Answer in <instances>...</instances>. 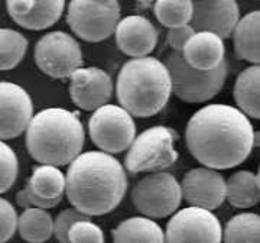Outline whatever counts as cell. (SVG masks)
I'll use <instances>...</instances> for the list:
<instances>
[{
	"mask_svg": "<svg viewBox=\"0 0 260 243\" xmlns=\"http://www.w3.org/2000/svg\"><path fill=\"white\" fill-rule=\"evenodd\" d=\"M186 148L210 169H230L249 158L254 146V129L237 107L214 103L191 116L185 129Z\"/></svg>",
	"mask_w": 260,
	"mask_h": 243,
	"instance_id": "cell-1",
	"label": "cell"
},
{
	"mask_svg": "<svg viewBox=\"0 0 260 243\" xmlns=\"http://www.w3.org/2000/svg\"><path fill=\"white\" fill-rule=\"evenodd\" d=\"M127 191V175L120 162L102 150L81 152L68 165L65 194L75 210L88 216L112 213Z\"/></svg>",
	"mask_w": 260,
	"mask_h": 243,
	"instance_id": "cell-2",
	"label": "cell"
},
{
	"mask_svg": "<svg viewBox=\"0 0 260 243\" xmlns=\"http://www.w3.org/2000/svg\"><path fill=\"white\" fill-rule=\"evenodd\" d=\"M85 132L77 113L51 107L35 114L26 128V148L42 165H70L83 150Z\"/></svg>",
	"mask_w": 260,
	"mask_h": 243,
	"instance_id": "cell-3",
	"label": "cell"
},
{
	"mask_svg": "<svg viewBox=\"0 0 260 243\" xmlns=\"http://www.w3.org/2000/svg\"><path fill=\"white\" fill-rule=\"evenodd\" d=\"M171 93L168 68L155 56L129 59L119 71L116 97L132 117L158 114L167 106Z\"/></svg>",
	"mask_w": 260,
	"mask_h": 243,
	"instance_id": "cell-4",
	"label": "cell"
},
{
	"mask_svg": "<svg viewBox=\"0 0 260 243\" xmlns=\"http://www.w3.org/2000/svg\"><path fill=\"white\" fill-rule=\"evenodd\" d=\"M164 64L171 77L172 93L186 103H204L211 100L220 93L229 75L227 61L213 71H198L188 66L182 54L175 51L168 52Z\"/></svg>",
	"mask_w": 260,
	"mask_h": 243,
	"instance_id": "cell-5",
	"label": "cell"
},
{
	"mask_svg": "<svg viewBox=\"0 0 260 243\" xmlns=\"http://www.w3.org/2000/svg\"><path fill=\"white\" fill-rule=\"evenodd\" d=\"M178 139L169 126H152L136 136L124 158V168L132 174L160 172L172 167L178 159L174 143Z\"/></svg>",
	"mask_w": 260,
	"mask_h": 243,
	"instance_id": "cell-6",
	"label": "cell"
},
{
	"mask_svg": "<svg viewBox=\"0 0 260 243\" xmlns=\"http://www.w3.org/2000/svg\"><path fill=\"white\" fill-rule=\"evenodd\" d=\"M120 19V5L116 0H74L67 6V22L78 38L100 42L114 34Z\"/></svg>",
	"mask_w": 260,
	"mask_h": 243,
	"instance_id": "cell-7",
	"label": "cell"
},
{
	"mask_svg": "<svg viewBox=\"0 0 260 243\" xmlns=\"http://www.w3.org/2000/svg\"><path fill=\"white\" fill-rule=\"evenodd\" d=\"M132 203L148 219H164L181 206V186L172 174L160 171L139 179L132 188Z\"/></svg>",
	"mask_w": 260,
	"mask_h": 243,
	"instance_id": "cell-8",
	"label": "cell"
},
{
	"mask_svg": "<svg viewBox=\"0 0 260 243\" xmlns=\"http://www.w3.org/2000/svg\"><path fill=\"white\" fill-rule=\"evenodd\" d=\"M88 132L99 149L113 155L129 149L136 138V125L123 107L104 104L91 114L88 120Z\"/></svg>",
	"mask_w": 260,
	"mask_h": 243,
	"instance_id": "cell-9",
	"label": "cell"
},
{
	"mask_svg": "<svg viewBox=\"0 0 260 243\" xmlns=\"http://www.w3.org/2000/svg\"><path fill=\"white\" fill-rule=\"evenodd\" d=\"M34 58L38 68L51 78H67L83 66V52L74 37L54 31L35 44Z\"/></svg>",
	"mask_w": 260,
	"mask_h": 243,
	"instance_id": "cell-10",
	"label": "cell"
},
{
	"mask_svg": "<svg viewBox=\"0 0 260 243\" xmlns=\"http://www.w3.org/2000/svg\"><path fill=\"white\" fill-rule=\"evenodd\" d=\"M223 227L213 211L186 207L168 222L165 243H221Z\"/></svg>",
	"mask_w": 260,
	"mask_h": 243,
	"instance_id": "cell-11",
	"label": "cell"
},
{
	"mask_svg": "<svg viewBox=\"0 0 260 243\" xmlns=\"http://www.w3.org/2000/svg\"><path fill=\"white\" fill-rule=\"evenodd\" d=\"M34 117V103L20 85L0 81V140L16 138Z\"/></svg>",
	"mask_w": 260,
	"mask_h": 243,
	"instance_id": "cell-12",
	"label": "cell"
},
{
	"mask_svg": "<svg viewBox=\"0 0 260 243\" xmlns=\"http://www.w3.org/2000/svg\"><path fill=\"white\" fill-rule=\"evenodd\" d=\"M179 186L182 198L189 207L211 211L225 201V179L215 169L205 167L191 169Z\"/></svg>",
	"mask_w": 260,
	"mask_h": 243,
	"instance_id": "cell-13",
	"label": "cell"
},
{
	"mask_svg": "<svg viewBox=\"0 0 260 243\" xmlns=\"http://www.w3.org/2000/svg\"><path fill=\"white\" fill-rule=\"evenodd\" d=\"M112 77L102 68L81 67L70 77V97L83 110L100 109L112 99Z\"/></svg>",
	"mask_w": 260,
	"mask_h": 243,
	"instance_id": "cell-14",
	"label": "cell"
},
{
	"mask_svg": "<svg viewBox=\"0 0 260 243\" xmlns=\"http://www.w3.org/2000/svg\"><path fill=\"white\" fill-rule=\"evenodd\" d=\"M240 20V8L233 0H204L192 3V18L189 26L195 32H211L214 35L230 38Z\"/></svg>",
	"mask_w": 260,
	"mask_h": 243,
	"instance_id": "cell-15",
	"label": "cell"
},
{
	"mask_svg": "<svg viewBox=\"0 0 260 243\" xmlns=\"http://www.w3.org/2000/svg\"><path fill=\"white\" fill-rule=\"evenodd\" d=\"M116 44L121 52L132 58L148 56L158 45V29L142 15L126 16L114 29Z\"/></svg>",
	"mask_w": 260,
	"mask_h": 243,
	"instance_id": "cell-16",
	"label": "cell"
},
{
	"mask_svg": "<svg viewBox=\"0 0 260 243\" xmlns=\"http://www.w3.org/2000/svg\"><path fill=\"white\" fill-rule=\"evenodd\" d=\"M10 18L19 26L41 31L55 25L64 12L65 3L62 0L51 2H23V0H9L6 3Z\"/></svg>",
	"mask_w": 260,
	"mask_h": 243,
	"instance_id": "cell-17",
	"label": "cell"
},
{
	"mask_svg": "<svg viewBox=\"0 0 260 243\" xmlns=\"http://www.w3.org/2000/svg\"><path fill=\"white\" fill-rule=\"evenodd\" d=\"M182 58L198 71H213L225 61V45L211 32H195L182 49Z\"/></svg>",
	"mask_w": 260,
	"mask_h": 243,
	"instance_id": "cell-18",
	"label": "cell"
},
{
	"mask_svg": "<svg viewBox=\"0 0 260 243\" xmlns=\"http://www.w3.org/2000/svg\"><path fill=\"white\" fill-rule=\"evenodd\" d=\"M260 12L253 10L243 16L233 31V44L236 55L243 61L259 66L260 61Z\"/></svg>",
	"mask_w": 260,
	"mask_h": 243,
	"instance_id": "cell-19",
	"label": "cell"
},
{
	"mask_svg": "<svg viewBox=\"0 0 260 243\" xmlns=\"http://www.w3.org/2000/svg\"><path fill=\"white\" fill-rule=\"evenodd\" d=\"M112 236L113 243H165L162 227L143 216L123 220L113 229Z\"/></svg>",
	"mask_w": 260,
	"mask_h": 243,
	"instance_id": "cell-20",
	"label": "cell"
},
{
	"mask_svg": "<svg viewBox=\"0 0 260 243\" xmlns=\"http://www.w3.org/2000/svg\"><path fill=\"white\" fill-rule=\"evenodd\" d=\"M260 67L250 66L244 68L234 83L233 96L237 109L247 117H260Z\"/></svg>",
	"mask_w": 260,
	"mask_h": 243,
	"instance_id": "cell-21",
	"label": "cell"
},
{
	"mask_svg": "<svg viewBox=\"0 0 260 243\" xmlns=\"http://www.w3.org/2000/svg\"><path fill=\"white\" fill-rule=\"evenodd\" d=\"M225 200L236 208H250L260 201L259 174L237 171L225 181Z\"/></svg>",
	"mask_w": 260,
	"mask_h": 243,
	"instance_id": "cell-22",
	"label": "cell"
},
{
	"mask_svg": "<svg viewBox=\"0 0 260 243\" xmlns=\"http://www.w3.org/2000/svg\"><path fill=\"white\" fill-rule=\"evenodd\" d=\"M28 186L41 200L58 206L65 193V174L56 167L39 165L32 171Z\"/></svg>",
	"mask_w": 260,
	"mask_h": 243,
	"instance_id": "cell-23",
	"label": "cell"
},
{
	"mask_svg": "<svg viewBox=\"0 0 260 243\" xmlns=\"http://www.w3.org/2000/svg\"><path fill=\"white\" fill-rule=\"evenodd\" d=\"M20 237L28 243H45L54 232V219L42 208H25L18 217Z\"/></svg>",
	"mask_w": 260,
	"mask_h": 243,
	"instance_id": "cell-24",
	"label": "cell"
},
{
	"mask_svg": "<svg viewBox=\"0 0 260 243\" xmlns=\"http://www.w3.org/2000/svg\"><path fill=\"white\" fill-rule=\"evenodd\" d=\"M224 243H260V217L256 213L233 216L221 236Z\"/></svg>",
	"mask_w": 260,
	"mask_h": 243,
	"instance_id": "cell-25",
	"label": "cell"
},
{
	"mask_svg": "<svg viewBox=\"0 0 260 243\" xmlns=\"http://www.w3.org/2000/svg\"><path fill=\"white\" fill-rule=\"evenodd\" d=\"M28 49V39L15 29H0V71L20 64Z\"/></svg>",
	"mask_w": 260,
	"mask_h": 243,
	"instance_id": "cell-26",
	"label": "cell"
},
{
	"mask_svg": "<svg viewBox=\"0 0 260 243\" xmlns=\"http://www.w3.org/2000/svg\"><path fill=\"white\" fill-rule=\"evenodd\" d=\"M155 16L159 22L169 29L189 25L192 18V2L179 0H158L153 5Z\"/></svg>",
	"mask_w": 260,
	"mask_h": 243,
	"instance_id": "cell-27",
	"label": "cell"
},
{
	"mask_svg": "<svg viewBox=\"0 0 260 243\" xmlns=\"http://www.w3.org/2000/svg\"><path fill=\"white\" fill-rule=\"evenodd\" d=\"M19 172L16 154L8 143L0 140V194L13 187Z\"/></svg>",
	"mask_w": 260,
	"mask_h": 243,
	"instance_id": "cell-28",
	"label": "cell"
},
{
	"mask_svg": "<svg viewBox=\"0 0 260 243\" xmlns=\"http://www.w3.org/2000/svg\"><path fill=\"white\" fill-rule=\"evenodd\" d=\"M85 220H91L88 216L80 213L75 208H65L54 220V232L52 234L56 237L58 243H68V233L70 229L78 223V222H85Z\"/></svg>",
	"mask_w": 260,
	"mask_h": 243,
	"instance_id": "cell-29",
	"label": "cell"
},
{
	"mask_svg": "<svg viewBox=\"0 0 260 243\" xmlns=\"http://www.w3.org/2000/svg\"><path fill=\"white\" fill-rule=\"evenodd\" d=\"M68 243H104V233L91 220L78 222L70 229Z\"/></svg>",
	"mask_w": 260,
	"mask_h": 243,
	"instance_id": "cell-30",
	"label": "cell"
},
{
	"mask_svg": "<svg viewBox=\"0 0 260 243\" xmlns=\"http://www.w3.org/2000/svg\"><path fill=\"white\" fill-rule=\"evenodd\" d=\"M18 229V213L6 198L0 197V243L9 242Z\"/></svg>",
	"mask_w": 260,
	"mask_h": 243,
	"instance_id": "cell-31",
	"label": "cell"
},
{
	"mask_svg": "<svg viewBox=\"0 0 260 243\" xmlns=\"http://www.w3.org/2000/svg\"><path fill=\"white\" fill-rule=\"evenodd\" d=\"M195 31L189 25L181 26V28H174L168 31L167 42L172 51L175 52H182V49L186 45V42L192 38Z\"/></svg>",
	"mask_w": 260,
	"mask_h": 243,
	"instance_id": "cell-32",
	"label": "cell"
},
{
	"mask_svg": "<svg viewBox=\"0 0 260 243\" xmlns=\"http://www.w3.org/2000/svg\"><path fill=\"white\" fill-rule=\"evenodd\" d=\"M16 203H18V206L22 207V208H32V207H35V208L48 210V208H52V207L56 206V204L51 203V201L41 200L39 197L35 196V194L32 193V190L29 188L28 184L16 194Z\"/></svg>",
	"mask_w": 260,
	"mask_h": 243,
	"instance_id": "cell-33",
	"label": "cell"
}]
</instances>
